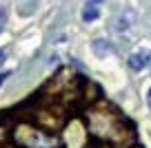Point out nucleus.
<instances>
[{
  "mask_svg": "<svg viewBox=\"0 0 151 148\" xmlns=\"http://www.w3.org/2000/svg\"><path fill=\"white\" fill-rule=\"evenodd\" d=\"M98 2H104V0H89V5H98Z\"/></svg>",
  "mask_w": 151,
  "mask_h": 148,
  "instance_id": "obj_8",
  "label": "nucleus"
},
{
  "mask_svg": "<svg viewBox=\"0 0 151 148\" xmlns=\"http://www.w3.org/2000/svg\"><path fill=\"white\" fill-rule=\"evenodd\" d=\"M96 18H98V7L87 2V9L82 11V20H85V22H93Z\"/></svg>",
  "mask_w": 151,
  "mask_h": 148,
  "instance_id": "obj_3",
  "label": "nucleus"
},
{
  "mask_svg": "<svg viewBox=\"0 0 151 148\" xmlns=\"http://www.w3.org/2000/svg\"><path fill=\"white\" fill-rule=\"evenodd\" d=\"M93 51L98 53V56H107V53H111V44H109L107 40H96L93 42Z\"/></svg>",
  "mask_w": 151,
  "mask_h": 148,
  "instance_id": "obj_2",
  "label": "nucleus"
},
{
  "mask_svg": "<svg viewBox=\"0 0 151 148\" xmlns=\"http://www.w3.org/2000/svg\"><path fill=\"white\" fill-rule=\"evenodd\" d=\"M147 104H149V108H151V88H149V93H147Z\"/></svg>",
  "mask_w": 151,
  "mask_h": 148,
  "instance_id": "obj_7",
  "label": "nucleus"
},
{
  "mask_svg": "<svg viewBox=\"0 0 151 148\" xmlns=\"http://www.w3.org/2000/svg\"><path fill=\"white\" fill-rule=\"evenodd\" d=\"M133 148H142V146H133Z\"/></svg>",
  "mask_w": 151,
  "mask_h": 148,
  "instance_id": "obj_9",
  "label": "nucleus"
},
{
  "mask_svg": "<svg viewBox=\"0 0 151 148\" xmlns=\"http://www.w3.org/2000/svg\"><path fill=\"white\" fill-rule=\"evenodd\" d=\"M9 75H11V73H9V71H7V73H0V86H2V84H5V80H7V78H9Z\"/></svg>",
  "mask_w": 151,
  "mask_h": 148,
  "instance_id": "obj_6",
  "label": "nucleus"
},
{
  "mask_svg": "<svg viewBox=\"0 0 151 148\" xmlns=\"http://www.w3.org/2000/svg\"><path fill=\"white\" fill-rule=\"evenodd\" d=\"M127 62H129V69L142 71V69H147V66L151 64V53L149 51H133Z\"/></svg>",
  "mask_w": 151,
  "mask_h": 148,
  "instance_id": "obj_1",
  "label": "nucleus"
},
{
  "mask_svg": "<svg viewBox=\"0 0 151 148\" xmlns=\"http://www.w3.org/2000/svg\"><path fill=\"white\" fill-rule=\"evenodd\" d=\"M5 58H7V51H5V49H0V66L5 64Z\"/></svg>",
  "mask_w": 151,
  "mask_h": 148,
  "instance_id": "obj_5",
  "label": "nucleus"
},
{
  "mask_svg": "<svg viewBox=\"0 0 151 148\" xmlns=\"http://www.w3.org/2000/svg\"><path fill=\"white\" fill-rule=\"evenodd\" d=\"M131 18H133V14H131V11H127V16L118 18V22H116V29H118V31H124V29H129V27H131Z\"/></svg>",
  "mask_w": 151,
  "mask_h": 148,
  "instance_id": "obj_4",
  "label": "nucleus"
}]
</instances>
